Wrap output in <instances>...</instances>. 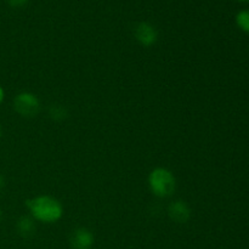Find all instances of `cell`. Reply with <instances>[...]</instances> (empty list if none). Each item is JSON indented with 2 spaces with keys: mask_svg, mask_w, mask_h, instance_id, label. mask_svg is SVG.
Listing matches in <instances>:
<instances>
[{
  "mask_svg": "<svg viewBox=\"0 0 249 249\" xmlns=\"http://www.w3.org/2000/svg\"><path fill=\"white\" fill-rule=\"evenodd\" d=\"M240 1H249V0H240Z\"/></svg>",
  "mask_w": 249,
  "mask_h": 249,
  "instance_id": "14",
  "label": "cell"
},
{
  "mask_svg": "<svg viewBox=\"0 0 249 249\" xmlns=\"http://www.w3.org/2000/svg\"><path fill=\"white\" fill-rule=\"evenodd\" d=\"M236 23L246 33H249V10H242L236 16Z\"/></svg>",
  "mask_w": 249,
  "mask_h": 249,
  "instance_id": "9",
  "label": "cell"
},
{
  "mask_svg": "<svg viewBox=\"0 0 249 249\" xmlns=\"http://www.w3.org/2000/svg\"><path fill=\"white\" fill-rule=\"evenodd\" d=\"M14 108L21 117L32 118L40 111V101L33 92H19L14 99Z\"/></svg>",
  "mask_w": 249,
  "mask_h": 249,
  "instance_id": "3",
  "label": "cell"
},
{
  "mask_svg": "<svg viewBox=\"0 0 249 249\" xmlns=\"http://www.w3.org/2000/svg\"><path fill=\"white\" fill-rule=\"evenodd\" d=\"M5 185H6V184H5V178L2 177L1 174H0V191H1V190L4 189Z\"/></svg>",
  "mask_w": 249,
  "mask_h": 249,
  "instance_id": "11",
  "label": "cell"
},
{
  "mask_svg": "<svg viewBox=\"0 0 249 249\" xmlns=\"http://www.w3.org/2000/svg\"><path fill=\"white\" fill-rule=\"evenodd\" d=\"M4 97H5V91L4 89H2L1 85H0V105H1V102L4 101Z\"/></svg>",
  "mask_w": 249,
  "mask_h": 249,
  "instance_id": "12",
  "label": "cell"
},
{
  "mask_svg": "<svg viewBox=\"0 0 249 249\" xmlns=\"http://www.w3.org/2000/svg\"><path fill=\"white\" fill-rule=\"evenodd\" d=\"M1 216H2V213H1V209H0V221H1Z\"/></svg>",
  "mask_w": 249,
  "mask_h": 249,
  "instance_id": "13",
  "label": "cell"
},
{
  "mask_svg": "<svg viewBox=\"0 0 249 249\" xmlns=\"http://www.w3.org/2000/svg\"><path fill=\"white\" fill-rule=\"evenodd\" d=\"M134 36H135V39L139 41V44L148 48V46H152L153 44H156L158 39V32L156 27L148 22H140V23L136 24Z\"/></svg>",
  "mask_w": 249,
  "mask_h": 249,
  "instance_id": "4",
  "label": "cell"
},
{
  "mask_svg": "<svg viewBox=\"0 0 249 249\" xmlns=\"http://www.w3.org/2000/svg\"><path fill=\"white\" fill-rule=\"evenodd\" d=\"M26 206L34 220L53 224L63 215V207L58 199L51 196H38L26 201Z\"/></svg>",
  "mask_w": 249,
  "mask_h": 249,
  "instance_id": "1",
  "label": "cell"
},
{
  "mask_svg": "<svg viewBox=\"0 0 249 249\" xmlns=\"http://www.w3.org/2000/svg\"><path fill=\"white\" fill-rule=\"evenodd\" d=\"M148 186L155 196L160 198L170 197L177 189V180L174 174L167 168L158 167L148 175Z\"/></svg>",
  "mask_w": 249,
  "mask_h": 249,
  "instance_id": "2",
  "label": "cell"
},
{
  "mask_svg": "<svg viewBox=\"0 0 249 249\" xmlns=\"http://www.w3.org/2000/svg\"><path fill=\"white\" fill-rule=\"evenodd\" d=\"M16 230L19 236L24 238L32 237L36 232V220L32 216H21L17 220Z\"/></svg>",
  "mask_w": 249,
  "mask_h": 249,
  "instance_id": "7",
  "label": "cell"
},
{
  "mask_svg": "<svg viewBox=\"0 0 249 249\" xmlns=\"http://www.w3.org/2000/svg\"><path fill=\"white\" fill-rule=\"evenodd\" d=\"M168 215L178 224H185L191 218V209L184 201H174L168 207Z\"/></svg>",
  "mask_w": 249,
  "mask_h": 249,
  "instance_id": "6",
  "label": "cell"
},
{
  "mask_svg": "<svg viewBox=\"0 0 249 249\" xmlns=\"http://www.w3.org/2000/svg\"><path fill=\"white\" fill-rule=\"evenodd\" d=\"M49 116L51 119L56 122L65 121L68 117V111L62 106V105H53V106L49 108Z\"/></svg>",
  "mask_w": 249,
  "mask_h": 249,
  "instance_id": "8",
  "label": "cell"
},
{
  "mask_svg": "<svg viewBox=\"0 0 249 249\" xmlns=\"http://www.w3.org/2000/svg\"><path fill=\"white\" fill-rule=\"evenodd\" d=\"M95 243L94 233L85 228H79L72 232L70 245L72 249H91Z\"/></svg>",
  "mask_w": 249,
  "mask_h": 249,
  "instance_id": "5",
  "label": "cell"
},
{
  "mask_svg": "<svg viewBox=\"0 0 249 249\" xmlns=\"http://www.w3.org/2000/svg\"><path fill=\"white\" fill-rule=\"evenodd\" d=\"M0 136H1V128H0Z\"/></svg>",
  "mask_w": 249,
  "mask_h": 249,
  "instance_id": "15",
  "label": "cell"
},
{
  "mask_svg": "<svg viewBox=\"0 0 249 249\" xmlns=\"http://www.w3.org/2000/svg\"><path fill=\"white\" fill-rule=\"evenodd\" d=\"M29 0H7V4L11 7H22Z\"/></svg>",
  "mask_w": 249,
  "mask_h": 249,
  "instance_id": "10",
  "label": "cell"
}]
</instances>
